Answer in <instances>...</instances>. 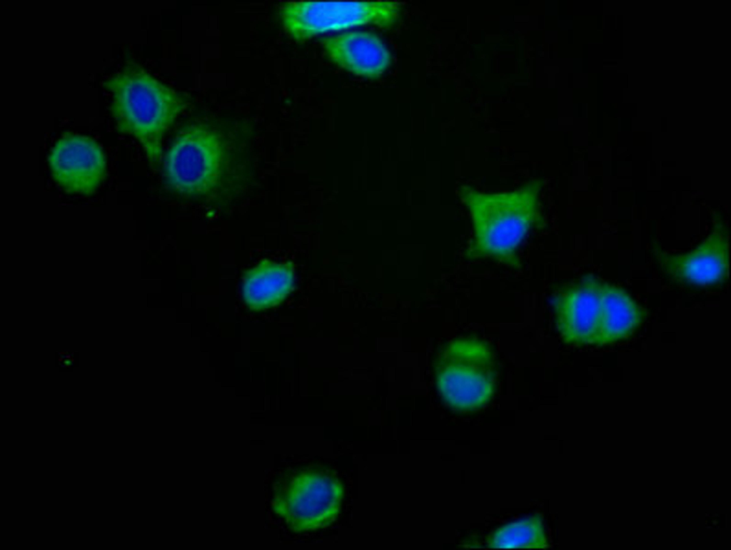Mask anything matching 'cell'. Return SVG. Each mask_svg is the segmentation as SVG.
Here are the masks:
<instances>
[{
    "instance_id": "3957f363",
    "label": "cell",
    "mask_w": 731,
    "mask_h": 550,
    "mask_svg": "<svg viewBox=\"0 0 731 550\" xmlns=\"http://www.w3.org/2000/svg\"><path fill=\"white\" fill-rule=\"evenodd\" d=\"M163 174L168 188L181 196L200 198L218 193L231 175L223 136L203 124L183 129L165 156Z\"/></svg>"
},
{
    "instance_id": "9c48e42d",
    "label": "cell",
    "mask_w": 731,
    "mask_h": 550,
    "mask_svg": "<svg viewBox=\"0 0 731 550\" xmlns=\"http://www.w3.org/2000/svg\"><path fill=\"white\" fill-rule=\"evenodd\" d=\"M600 282L585 277L560 290L553 300L558 330L570 344H595L600 325Z\"/></svg>"
},
{
    "instance_id": "5b68a950",
    "label": "cell",
    "mask_w": 731,
    "mask_h": 550,
    "mask_svg": "<svg viewBox=\"0 0 731 550\" xmlns=\"http://www.w3.org/2000/svg\"><path fill=\"white\" fill-rule=\"evenodd\" d=\"M435 376L440 393L450 407L460 412L479 409L493 392L491 352L476 340H456L440 354Z\"/></svg>"
},
{
    "instance_id": "ba28073f",
    "label": "cell",
    "mask_w": 731,
    "mask_h": 550,
    "mask_svg": "<svg viewBox=\"0 0 731 550\" xmlns=\"http://www.w3.org/2000/svg\"><path fill=\"white\" fill-rule=\"evenodd\" d=\"M655 253L664 273L680 282L711 285L724 281L728 275V232L718 217L713 231L693 250L670 254L655 249Z\"/></svg>"
},
{
    "instance_id": "4fadbf2b",
    "label": "cell",
    "mask_w": 731,
    "mask_h": 550,
    "mask_svg": "<svg viewBox=\"0 0 731 550\" xmlns=\"http://www.w3.org/2000/svg\"><path fill=\"white\" fill-rule=\"evenodd\" d=\"M487 544L493 549H544L548 546L542 519L539 515L498 529L489 537Z\"/></svg>"
},
{
    "instance_id": "277c9868",
    "label": "cell",
    "mask_w": 731,
    "mask_h": 550,
    "mask_svg": "<svg viewBox=\"0 0 731 550\" xmlns=\"http://www.w3.org/2000/svg\"><path fill=\"white\" fill-rule=\"evenodd\" d=\"M343 496V486L331 472L308 468L277 483L272 506L293 531L315 530L335 520Z\"/></svg>"
},
{
    "instance_id": "7c38bea8",
    "label": "cell",
    "mask_w": 731,
    "mask_h": 550,
    "mask_svg": "<svg viewBox=\"0 0 731 550\" xmlns=\"http://www.w3.org/2000/svg\"><path fill=\"white\" fill-rule=\"evenodd\" d=\"M600 325L596 345L616 342L630 335L638 326L642 313L620 288L600 282Z\"/></svg>"
},
{
    "instance_id": "8992f818",
    "label": "cell",
    "mask_w": 731,
    "mask_h": 550,
    "mask_svg": "<svg viewBox=\"0 0 731 550\" xmlns=\"http://www.w3.org/2000/svg\"><path fill=\"white\" fill-rule=\"evenodd\" d=\"M399 11L398 4L390 1H301L282 4L278 14L287 33L303 41L325 32L366 24L388 28L395 23Z\"/></svg>"
},
{
    "instance_id": "8fae6325",
    "label": "cell",
    "mask_w": 731,
    "mask_h": 550,
    "mask_svg": "<svg viewBox=\"0 0 731 550\" xmlns=\"http://www.w3.org/2000/svg\"><path fill=\"white\" fill-rule=\"evenodd\" d=\"M293 285V270L291 263L264 259L245 273L243 298L252 310L266 309L280 304L291 292Z\"/></svg>"
},
{
    "instance_id": "6da1fadb",
    "label": "cell",
    "mask_w": 731,
    "mask_h": 550,
    "mask_svg": "<svg viewBox=\"0 0 731 550\" xmlns=\"http://www.w3.org/2000/svg\"><path fill=\"white\" fill-rule=\"evenodd\" d=\"M542 179L520 188L498 193L481 192L463 184L457 193L471 217L473 236L465 256L468 260L490 258L520 267L517 251L528 232L543 225L539 195Z\"/></svg>"
},
{
    "instance_id": "30bf717a",
    "label": "cell",
    "mask_w": 731,
    "mask_h": 550,
    "mask_svg": "<svg viewBox=\"0 0 731 550\" xmlns=\"http://www.w3.org/2000/svg\"><path fill=\"white\" fill-rule=\"evenodd\" d=\"M322 44L333 62L358 76L377 78L390 65L389 51L371 33L346 32L324 38Z\"/></svg>"
},
{
    "instance_id": "52a82bcc",
    "label": "cell",
    "mask_w": 731,
    "mask_h": 550,
    "mask_svg": "<svg viewBox=\"0 0 731 550\" xmlns=\"http://www.w3.org/2000/svg\"><path fill=\"white\" fill-rule=\"evenodd\" d=\"M48 163L54 180L69 193L90 195L106 175V161L91 138L67 133L52 148Z\"/></svg>"
},
{
    "instance_id": "7a4b0ae2",
    "label": "cell",
    "mask_w": 731,
    "mask_h": 550,
    "mask_svg": "<svg viewBox=\"0 0 731 550\" xmlns=\"http://www.w3.org/2000/svg\"><path fill=\"white\" fill-rule=\"evenodd\" d=\"M104 86L112 95L111 111L117 130L136 138L150 164L158 168L163 136L185 108L184 98L135 63H128Z\"/></svg>"
}]
</instances>
